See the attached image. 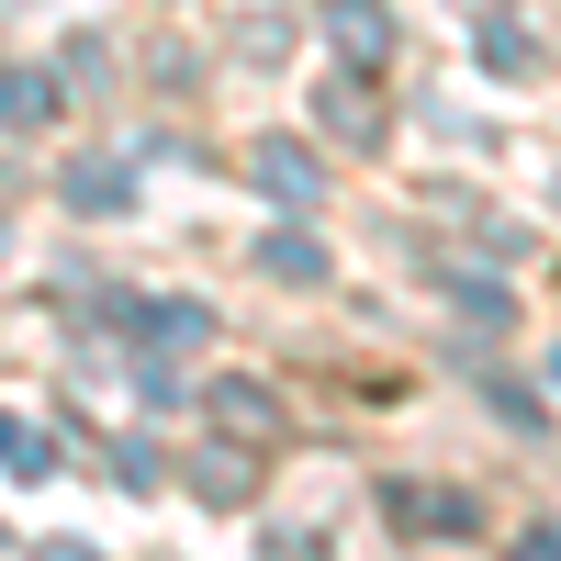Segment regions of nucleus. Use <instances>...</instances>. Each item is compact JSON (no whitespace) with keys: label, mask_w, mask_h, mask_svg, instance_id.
Instances as JSON below:
<instances>
[{"label":"nucleus","mask_w":561,"mask_h":561,"mask_svg":"<svg viewBox=\"0 0 561 561\" xmlns=\"http://www.w3.org/2000/svg\"><path fill=\"white\" fill-rule=\"evenodd\" d=\"M248 169H259V192H270V203H314V158H304V147H280V135H270V147H248Z\"/></svg>","instance_id":"1"},{"label":"nucleus","mask_w":561,"mask_h":561,"mask_svg":"<svg viewBox=\"0 0 561 561\" xmlns=\"http://www.w3.org/2000/svg\"><path fill=\"white\" fill-rule=\"evenodd\" d=\"M192 494H203V505H248V494H259V460H248V449H214L203 472H192Z\"/></svg>","instance_id":"2"},{"label":"nucleus","mask_w":561,"mask_h":561,"mask_svg":"<svg viewBox=\"0 0 561 561\" xmlns=\"http://www.w3.org/2000/svg\"><path fill=\"white\" fill-rule=\"evenodd\" d=\"M325 34L337 57H382V0H325Z\"/></svg>","instance_id":"3"},{"label":"nucleus","mask_w":561,"mask_h":561,"mask_svg":"<svg viewBox=\"0 0 561 561\" xmlns=\"http://www.w3.org/2000/svg\"><path fill=\"white\" fill-rule=\"evenodd\" d=\"M0 472H23V483H45V472H57V438H34L23 415H0Z\"/></svg>","instance_id":"4"},{"label":"nucleus","mask_w":561,"mask_h":561,"mask_svg":"<svg viewBox=\"0 0 561 561\" xmlns=\"http://www.w3.org/2000/svg\"><path fill=\"white\" fill-rule=\"evenodd\" d=\"M45 113H57V79H45V68H12V79H0V124H45Z\"/></svg>","instance_id":"5"},{"label":"nucleus","mask_w":561,"mask_h":561,"mask_svg":"<svg viewBox=\"0 0 561 561\" xmlns=\"http://www.w3.org/2000/svg\"><path fill=\"white\" fill-rule=\"evenodd\" d=\"M68 203H79V214H113V203H124V158H79V169H68Z\"/></svg>","instance_id":"6"},{"label":"nucleus","mask_w":561,"mask_h":561,"mask_svg":"<svg viewBox=\"0 0 561 561\" xmlns=\"http://www.w3.org/2000/svg\"><path fill=\"white\" fill-rule=\"evenodd\" d=\"M214 415H237V427L259 438V427H270V393H248V382H225V393H214Z\"/></svg>","instance_id":"7"},{"label":"nucleus","mask_w":561,"mask_h":561,"mask_svg":"<svg viewBox=\"0 0 561 561\" xmlns=\"http://www.w3.org/2000/svg\"><path fill=\"white\" fill-rule=\"evenodd\" d=\"M259 259H270V270H293V280H304V270H314V280H325V248H304V237H270V248H259Z\"/></svg>","instance_id":"8"}]
</instances>
